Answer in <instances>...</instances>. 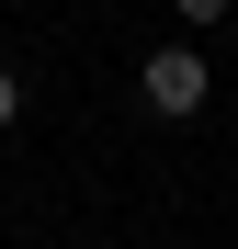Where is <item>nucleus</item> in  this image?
I'll list each match as a JSON object with an SVG mask.
<instances>
[{"label": "nucleus", "instance_id": "f257e3e1", "mask_svg": "<svg viewBox=\"0 0 238 249\" xmlns=\"http://www.w3.org/2000/svg\"><path fill=\"white\" fill-rule=\"evenodd\" d=\"M136 91H147V113H170V124H193L216 102V68L193 57V46H159V57H136Z\"/></svg>", "mask_w": 238, "mask_h": 249}, {"label": "nucleus", "instance_id": "f03ea898", "mask_svg": "<svg viewBox=\"0 0 238 249\" xmlns=\"http://www.w3.org/2000/svg\"><path fill=\"white\" fill-rule=\"evenodd\" d=\"M170 12H182V23H193V34H216V23H227V12H238V0H170Z\"/></svg>", "mask_w": 238, "mask_h": 249}, {"label": "nucleus", "instance_id": "7ed1b4c3", "mask_svg": "<svg viewBox=\"0 0 238 249\" xmlns=\"http://www.w3.org/2000/svg\"><path fill=\"white\" fill-rule=\"evenodd\" d=\"M12 113H23V79H12V68H0V136H12Z\"/></svg>", "mask_w": 238, "mask_h": 249}]
</instances>
